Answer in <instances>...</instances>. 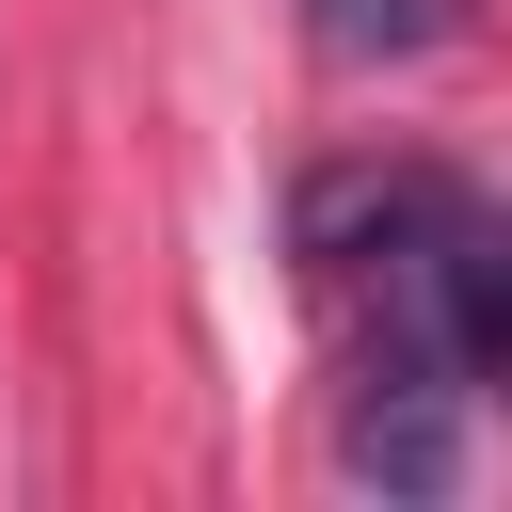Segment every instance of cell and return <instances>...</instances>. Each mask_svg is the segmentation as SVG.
<instances>
[{"instance_id": "cell-1", "label": "cell", "mask_w": 512, "mask_h": 512, "mask_svg": "<svg viewBox=\"0 0 512 512\" xmlns=\"http://www.w3.org/2000/svg\"><path fill=\"white\" fill-rule=\"evenodd\" d=\"M384 320H416L464 384H512V208L448 176H384Z\"/></svg>"}, {"instance_id": "cell-2", "label": "cell", "mask_w": 512, "mask_h": 512, "mask_svg": "<svg viewBox=\"0 0 512 512\" xmlns=\"http://www.w3.org/2000/svg\"><path fill=\"white\" fill-rule=\"evenodd\" d=\"M352 464H368L384 496H448V480H464V368H448L416 320H384V352H368V400H352Z\"/></svg>"}, {"instance_id": "cell-3", "label": "cell", "mask_w": 512, "mask_h": 512, "mask_svg": "<svg viewBox=\"0 0 512 512\" xmlns=\"http://www.w3.org/2000/svg\"><path fill=\"white\" fill-rule=\"evenodd\" d=\"M304 32H320L336 64H416V48H432V0H304Z\"/></svg>"}]
</instances>
